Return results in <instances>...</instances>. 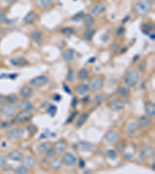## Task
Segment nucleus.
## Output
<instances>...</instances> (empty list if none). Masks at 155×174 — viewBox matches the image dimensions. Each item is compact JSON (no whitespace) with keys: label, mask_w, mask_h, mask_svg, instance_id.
<instances>
[{"label":"nucleus","mask_w":155,"mask_h":174,"mask_svg":"<svg viewBox=\"0 0 155 174\" xmlns=\"http://www.w3.org/2000/svg\"><path fill=\"white\" fill-rule=\"evenodd\" d=\"M140 76L139 71L136 69H133V70H130L129 72H127L124 78V81L128 87L132 88L137 84L140 81Z\"/></svg>","instance_id":"obj_1"},{"label":"nucleus","mask_w":155,"mask_h":174,"mask_svg":"<svg viewBox=\"0 0 155 174\" xmlns=\"http://www.w3.org/2000/svg\"><path fill=\"white\" fill-rule=\"evenodd\" d=\"M151 5L148 0H140L134 6V12L137 16H144L149 13Z\"/></svg>","instance_id":"obj_2"},{"label":"nucleus","mask_w":155,"mask_h":174,"mask_svg":"<svg viewBox=\"0 0 155 174\" xmlns=\"http://www.w3.org/2000/svg\"><path fill=\"white\" fill-rule=\"evenodd\" d=\"M102 86H103V79L100 76H95L89 81V88L93 91H99L102 88Z\"/></svg>","instance_id":"obj_3"},{"label":"nucleus","mask_w":155,"mask_h":174,"mask_svg":"<svg viewBox=\"0 0 155 174\" xmlns=\"http://www.w3.org/2000/svg\"><path fill=\"white\" fill-rule=\"evenodd\" d=\"M49 79L47 78L46 76H37L35 77L34 78L31 79L30 81V85H32L34 88H43V86H45L48 83Z\"/></svg>","instance_id":"obj_4"},{"label":"nucleus","mask_w":155,"mask_h":174,"mask_svg":"<svg viewBox=\"0 0 155 174\" xmlns=\"http://www.w3.org/2000/svg\"><path fill=\"white\" fill-rule=\"evenodd\" d=\"M32 116H33V115H32V113L30 111H24V110H23V111L19 112L16 115L14 120H15V121L17 124H23L26 122V121H28L29 120H30Z\"/></svg>","instance_id":"obj_5"},{"label":"nucleus","mask_w":155,"mask_h":174,"mask_svg":"<svg viewBox=\"0 0 155 174\" xmlns=\"http://www.w3.org/2000/svg\"><path fill=\"white\" fill-rule=\"evenodd\" d=\"M24 133H25V131L23 128L16 127V128H13L8 132L7 137L11 139H20L23 138Z\"/></svg>","instance_id":"obj_6"},{"label":"nucleus","mask_w":155,"mask_h":174,"mask_svg":"<svg viewBox=\"0 0 155 174\" xmlns=\"http://www.w3.org/2000/svg\"><path fill=\"white\" fill-rule=\"evenodd\" d=\"M1 110L4 115L11 117L15 115L17 111V109L15 105H13L12 104H4L1 108Z\"/></svg>","instance_id":"obj_7"},{"label":"nucleus","mask_w":155,"mask_h":174,"mask_svg":"<svg viewBox=\"0 0 155 174\" xmlns=\"http://www.w3.org/2000/svg\"><path fill=\"white\" fill-rule=\"evenodd\" d=\"M62 161L65 163L68 167H73L77 163V158L74 154L71 152H66L64 155Z\"/></svg>","instance_id":"obj_8"},{"label":"nucleus","mask_w":155,"mask_h":174,"mask_svg":"<svg viewBox=\"0 0 155 174\" xmlns=\"http://www.w3.org/2000/svg\"><path fill=\"white\" fill-rule=\"evenodd\" d=\"M106 10V5L105 3H99L92 9V14L95 16H99Z\"/></svg>","instance_id":"obj_9"},{"label":"nucleus","mask_w":155,"mask_h":174,"mask_svg":"<svg viewBox=\"0 0 155 174\" xmlns=\"http://www.w3.org/2000/svg\"><path fill=\"white\" fill-rule=\"evenodd\" d=\"M108 105L112 111H119V110H121L122 109H123L124 103L121 99L114 98L112 99V101H109Z\"/></svg>","instance_id":"obj_10"},{"label":"nucleus","mask_w":155,"mask_h":174,"mask_svg":"<svg viewBox=\"0 0 155 174\" xmlns=\"http://www.w3.org/2000/svg\"><path fill=\"white\" fill-rule=\"evenodd\" d=\"M120 138V135L116 130H110L106 134L105 139L109 143H115L118 141Z\"/></svg>","instance_id":"obj_11"},{"label":"nucleus","mask_w":155,"mask_h":174,"mask_svg":"<svg viewBox=\"0 0 155 174\" xmlns=\"http://www.w3.org/2000/svg\"><path fill=\"white\" fill-rule=\"evenodd\" d=\"M22 163H23V166L26 167L27 169H33L37 165V162L31 156H26L22 158Z\"/></svg>","instance_id":"obj_12"},{"label":"nucleus","mask_w":155,"mask_h":174,"mask_svg":"<svg viewBox=\"0 0 155 174\" xmlns=\"http://www.w3.org/2000/svg\"><path fill=\"white\" fill-rule=\"evenodd\" d=\"M20 94L25 98H30L34 94V91L30 87L28 86H23L20 91Z\"/></svg>","instance_id":"obj_13"},{"label":"nucleus","mask_w":155,"mask_h":174,"mask_svg":"<svg viewBox=\"0 0 155 174\" xmlns=\"http://www.w3.org/2000/svg\"><path fill=\"white\" fill-rule=\"evenodd\" d=\"M10 63L16 67H25L28 64V61L24 57H16L11 59Z\"/></svg>","instance_id":"obj_14"},{"label":"nucleus","mask_w":155,"mask_h":174,"mask_svg":"<svg viewBox=\"0 0 155 174\" xmlns=\"http://www.w3.org/2000/svg\"><path fill=\"white\" fill-rule=\"evenodd\" d=\"M66 143H65V142L62 141V140H60V141H58L56 143L54 144V147H53V149L55 150V152L59 155H61V154L64 153V151H65V149H66Z\"/></svg>","instance_id":"obj_15"},{"label":"nucleus","mask_w":155,"mask_h":174,"mask_svg":"<svg viewBox=\"0 0 155 174\" xmlns=\"http://www.w3.org/2000/svg\"><path fill=\"white\" fill-rule=\"evenodd\" d=\"M37 18V14L34 11H30L28 13L23 19V22L26 24H32L36 21Z\"/></svg>","instance_id":"obj_16"},{"label":"nucleus","mask_w":155,"mask_h":174,"mask_svg":"<svg viewBox=\"0 0 155 174\" xmlns=\"http://www.w3.org/2000/svg\"><path fill=\"white\" fill-rule=\"evenodd\" d=\"M151 120L148 116H142L138 120V126L141 129H146L148 126H150Z\"/></svg>","instance_id":"obj_17"},{"label":"nucleus","mask_w":155,"mask_h":174,"mask_svg":"<svg viewBox=\"0 0 155 174\" xmlns=\"http://www.w3.org/2000/svg\"><path fill=\"white\" fill-rule=\"evenodd\" d=\"M74 51L73 49H67L66 51H64L63 53V55H62V58L63 60L65 62H70L73 59H74Z\"/></svg>","instance_id":"obj_18"},{"label":"nucleus","mask_w":155,"mask_h":174,"mask_svg":"<svg viewBox=\"0 0 155 174\" xmlns=\"http://www.w3.org/2000/svg\"><path fill=\"white\" fill-rule=\"evenodd\" d=\"M62 164H63V161L60 158H53L49 163V167L53 170H58V169H61Z\"/></svg>","instance_id":"obj_19"},{"label":"nucleus","mask_w":155,"mask_h":174,"mask_svg":"<svg viewBox=\"0 0 155 174\" xmlns=\"http://www.w3.org/2000/svg\"><path fill=\"white\" fill-rule=\"evenodd\" d=\"M8 157L9 159L13 161H20L22 159L23 157V153L19 150H13V151L10 152L8 154Z\"/></svg>","instance_id":"obj_20"},{"label":"nucleus","mask_w":155,"mask_h":174,"mask_svg":"<svg viewBox=\"0 0 155 174\" xmlns=\"http://www.w3.org/2000/svg\"><path fill=\"white\" fill-rule=\"evenodd\" d=\"M94 23V18L92 15H90V14H85V15L84 18H83V24H84V26L86 29L92 27Z\"/></svg>","instance_id":"obj_21"},{"label":"nucleus","mask_w":155,"mask_h":174,"mask_svg":"<svg viewBox=\"0 0 155 174\" xmlns=\"http://www.w3.org/2000/svg\"><path fill=\"white\" fill-rule=\"evenodd\" d=\"M145 112L148 114V115L154 116L155 114V106L154 104L152 103L151 101H148L145 104L144 107Z\"/></svg>","instance_id":"obj_22"},{"label":"nucleus","mask_w":155,"mask_h":174,"mask_svg":"<svg viewBox=\"0 0 155 174\" xmlns=\"http://www.w3.org/2000/svg\"><path fill=\"white\" fill-rule=\"evenodd\" d=\"M79 148L82 152H92L94 150L93 145L89 142H80Z\"/></svg>","instance_id":"obj_23"},{"label":"nucleus","mask_w":155,"mask_h":174,"mask_svg":"<svg viewBox=\"0 0 155 174\" xmlns=\"http://www.w3.org/2000/svg\"><path fill=\"white\" fill-rule=\"evenodd\" d=\"M18 107L21 109V110H24V111H30L31 109H33V105L30 102L27 101H20L18 104Z\"/></svg>","instance_id":"obj_24"},{"label":"nucleus","mask_w":155,"mask_h":174,"mask_svg":"<svg viewBox=\"0 0 155 174\" xmlns=\"http://www.w3.org/2000/svg\"><path fill=\"white\" fill-rule=\"evenodd\" d=\"M51 145L49 142H42L39 145L37 149H38V152L40 153L44 154L46 153L47 151L51 148Z\"/></svg>","instance_id":"obj_25"},{"label":"nucleus","mask_w":155,"mask_h":174,"mask_svg":"<svg viewBox=\"0 0 155 174\" xmlns=\"http://www.w3.org/2000/svg\"><path fill=\"white\" fill-rule=\"evenodd\" d=\"M88 118H89V114L88 113L81 114L76 121V127L80 128V127L82 126L85 123V121H87Z\"/></svg>","instance_id":"obj_26"},{"label":"nucleus","mask_w":155,"mask_h":174,"mask_svg":"<svg viewBox=\"0 0 155 174\" xmlns=\"http://www.w3.org/2000/svg\"><path fill=\"white\" fill-rule=\"evenodd\" d=\"M88 76H89V71L86 68H82L79 71L77 78L80 81H83L88 78Z\"/></svg>","instance_id":"obj_27"},{"label":"nucleus","mask_w":155,"mask_h":174,"mask_svg":"<svg viewBox=\"0 0 155 174\" xmlns=\"http://www.w3.org/2000/svg\"><path fill=\"white\" fill-rule=\"evenodd\" d=\"M141 154L143 156L147 157H150L154 154V150L150 146H145L142 148V150H141Z\"/></svg>","instance_id":"obj_28"},{"label":"nucleus","mask_w":155,"mask_h":174,"mask_svg":"<svg viewBox=\"0 0 155 174\" xmlns=\"http://www.w3.org/2000/svg\"><path fill=\"white\" fill-rule=\"evenodd\" d=\"M89 86L85 84H81L78 87V88H77V93L80 94V95H84L85 94L88 92L89 91Z\"/></svg>","instance_id":"obj_29"},{"label":"nucleus","mask_w":155,"mask_h":174,"mask_svg":"<svg viewBox=\"0 0 155 174\" xmlns=\"http://www.w3.org/2000/svg\"><path fill=\"white\" fill-rule=\"evenodd\" d=\"M95 33V30L92 29V28H89L87 29L86 31L84 33V37L87 40H92V38L94 36Z\"/></svg>","instance_id":"obj_30"},{"label":"nucleus","mask_w":155,"mask_h":174,"mask_svg":"<svg viewBox=\"0 0 155 174\" xmlns=\"http://www.w3.org/2000/svg\"><path fill=\"white\" fill-rule=\"evenodd\" d=\"M117 94L120 97H126V96H127L130 94V89H129L128 87L122 86V87H120V88L117 90Z\"/></svg>","instance_id":"obj_31"},{"label":"nucleus","mask_w":155,"mask_h":174,"mask_svg":"<svg viewBox=\"0 0 155 174\" xmlns=\"http://www.w3.org/2000/svg\"><path fill=\"white\" fill-rule=\"evenodd\" d=\"M106 98H107L106 94L99 93V94H97L96 95L94 96L93 101H94L95 102H96V103H99V102H101V101L105 100V99H106Z\"/></svg>","instance_id":"obj_32"},{"label":"nucleus","mask_w":155,"mask_h":174,"mask_svg":"<svg viewBox=\"0 0 155 174\" xmlns=\"http://www.w3.org/2000/svg\"><path fill=\"white\" fill-rule=\"evenodd\" d=\"M85 15V12L81 11V12H79V13H76L75 15L71 17V20L74 21V22H79V21L83 20Z\"/></svg>","instance_id":"obj_33"},{"label":"nucleus","mask_w":155,"mask_h":174,"mask_svg":"<svg viewBox=\"0 0 155 174\" xmlns=\"http://www.w3.org/2000/svg\"><path fill=\"white\" fill-rule=\"evenodd\" d=\"M31 39L35 42H38L42 39V34L38 31H34L30 34Z\"/></svg>","instance_id":"obj_34"},{"label":"nucleus","mask_w":155,"mask_h":174,"mask_svg":"<svg viewBox=\"0 0 155 174\" xmlns=\"http://www.w3.org/2000/svg\"><path fill=\"white\" fill-rule=\"evenodd\" d=\"M53 0H40V4L44 9H47V8L51 7L53 5Z\"/></svg>","instance_id":"obj_35"},{"label":"nucleus","mask_w":155,"mask_h":174,"mask_svg":"<svg viewBox=\"0 0 155 174\" xmlns=\"http://www.w3.org/2000/svg\"><path fill=\"white\" fill-rule=\"evenodd\" d=\"M15 173L17 174H26L29 173V169L24 166H20L16 168Z\"/></svg>","instance_id":"obj_36"},{"label":"nucleus","mask_w":155,"mask_h":174,"mask_svg":"<svg viewBox=\"0 0 155 174\" xmlns=\"http://www.w3.org/2000/svg\"><path fill=\"white\" fill-rule=\"evenodd\" d=\"M61 33L65 36H70L71 34H73L74 30L71 27H64L61 30Z\"/></svg>","instance_id":"obj_37"},{"label":"nucleus","mask_w":155,"mask_h":174,"mask_svg":"<svg viewBox=\"0 0 155 174\" xmlns=\"http://www.w3.org/2000/svg\"><path fill=\"white\" fill-rule=\"evenodd\" d=\"M26 129H27V131L31 136L35 135L37 133V128L34 125H29L28 126L26 127Z\"/></svg>","instance_id":"obj_38"},{"label":"nucleus","mask_w":155,"mask_h":174,"mask_svg":"<svg viewBox=\"0 0 155 174\" xmlns=\"http://www.w3.org/2000/svg\"><path fill=\"white\" fill-rule=\"evenodd\" d=\"M57 111H58V109H57L56 106L53 105H51L49 106L48 109H47V113L50 114L53 117L57 113Z\"/></svg>","instance_id":"obj_39"},{"label":"nucleus","mask_w":155,"mask_h":174,"mask_svg":"<svg viewBox=\"0 0 155 174\" xmlns=\"http://www.w3.org/2000/svg\"><path fill=\"white\" fill-rule=\"evenodd\" d=\"M137 130V125L135 122H132L128 125V131L130 132V133H135Z\"/></svg>","instance_id":"obj_40"},{"label":"nucleus","mask_w":155,"mask_h":174,"mask_svg":"<svg viewBox=\"0 0 155 174\" xmlns=\"http://www.w3.org/2000/svg\"><path fill=\"white\" fill-rule=\"evenodd\" d=\"M106 156L107 157H109V159H115L117 158L116 152L115 151V150H112V149L106 152Z\"/></svg>","instance_id":"obj_41"},{"label":"nucleus","mask_w":155,"mask_h":174,"mask_svg":"<svg viewBox=\"0 0 155 174\" xmlns=\"http://www.w3.org/2000/svg\"><path fill=\"white\" fill-rule=\"evenodd\" d=\"M116 149L120 152H123L125 151L126 149V145L123 142H120L116 144Z\"/></svg>","instance_id":"obj_42"},{"label":"nucleus","mask_w":155,"mask_h":174,"mask_svg":"<svg viewBox=\"0 0 155 174\" xmlns=\"http://www.w3.org/2000/svg\"><path fill=\"white\" fill-rule=\"evenodd\" d=\"M55 150H54V149H53V148H50V149L47 151V152L45 154H46V156L47 157V158H53V156H54V155H55Z\"/></svg>","instance_id":"obj_43"},{"label":"nucleus","mask_w":155,"mask_h":174,"mask_svg":"<svg viewBox=\"0 0 155 174\" xmlns=\"http://www.w3.org/2000/svg\"><path fill=\"white\" fill-rule=\"evenodd\" d=\"M143 26V28L146 30V31L151 30L154 29V24H153L152 23H150V22H147V23H145Z\"/></svg>","instance_id":"obj_44"},{"label":"nucleus","mask_w":155,"mask_h":174,"mask_svg":"<svg viewBox=\"0 0 155 174\" xmlns=\"http://www.w3.org/2000/svg\"><path fill=\"white\" fill-rule=\"evenodd\" d=\"M120 50V47L118 43H114L111 47V51L112 53H116Z\"/></svg>","instance_id":"obj_45"},{"label":"nucleus","mask_w":155,"mask_h":174,"mask_svg":"<svg viewBox=\"0 0 155 174\" xmlns=\"http://www.w3.org/2000/svg\"><path fill=\"white\" fill-rule=\"evenodd\" d=\"M138 67L141 71H145L146 68H147V63L145 61H141L138 64Z\"/></svg>","instance_id":"obj_46"},{"label":"nucleus","mask_w":155,"mask_h":174,"mask_svg":"<svg viewBox=\"0 0 155 174\" xmlns=\"http://www.w3.org/2000/svg\"><path fill=\"white\" fill-rule=\"evenodd\" d=\"M7 100L10 103H15V102H16L18 101V98L17 96H16L15 94H11V95L8 96Z\"/></svg>","instance_id":"obj_47"},{"label":"nucleus","mask_w":155,"mask_h":174,"mask_svg":"<svg viewBox=\"0 0 155 174\" xmlns=\"http://www.w3.org/2000/svg\"><path fill=\"white\" fill-rule=\"evenodd\" d=\"M73 78H74V71L72 70H69L68 73V75H67V81H72L73 80Z\"/></svg>","instance_id":"obj_48"},{"label":"nucleus","mask_w":155,"mask_h":174,"mask_svg":"<svg viewBox=\"0 0 155 174\" xmlns=\"http://www.w3.org/2000/svg\"><path fill=\"white\" fill-rule=\"evenodd\" d=\"M7 21V17L5 13H0V23H5Z\"/></svg>","instance_id":"obj_49"},{"label":"nucleus","mask_w":155,"mask_h":174,"mask_svg":"<svg viewBox=\"0 0 155 174\" xmlns=\"http://www.w3.org/2000/svg\"><path fill=\"white\" fill-rule=\"evenodd\" d=\"M125 32V28L123 27V26H120L116 31V34L117 36H122Z\"/></svg>","instance_id":"obj_50"},{"label":"nucleus","mask_w":155,"mask_h":174,"mask_svg":"<svg viewBox=\"0 0 155 174\" xmlns=\"http://www.w3.org/2000/svg\"><path fill=\"white\" fill-rule=\"evenodd\" d=\"M5 158L2 155H0V167H3L5 164Z\"/></svg>","instance_id":"obj_51"},{"label":"nucleus","mask_w":155,"mask_h":174,"mask_svg":"<svg viewBox=\"0 0 155 174\" xmlns=\"http://www.w3.org/2000/svg\"><path fill=\"white\" fill-rule=\"evenodd\" d=\"M79 165L80 168H84L85 167V161L83 159H80L79 161Z\"/></svg>","instance_id":"obj_52"},{"label":"nucleus","mask_w":155,"mask_h":174,"mask_svg":"<svg viewBox=\"0 0 155 174\" xmlns=\"http://www.w3.org/2000/svg\"><path fill=\"white\" fill-rule=\"evenodd\" d=\"M77 102H78V101H77V98L74 97V98H73V100H72V101H71V105H72V107H74H74L76 106Z\"/></svg>","instance_id":"obj_53"},{"label":"nucleus","mask_w":155,"mask_h":174,"mask_svg":"<svg viewBox=\"0 0 155 174\" xmlns=\"http://www.w3.org/2000/svg\"><path fill=\"white\" fill-rule=\"evenodd\" d=\"M53 98H54V100L55 101H61V95H59V94H55V95L53 96Z\"/></svg>","instance_id":"obj_54"},{"label":"nucleus","mask_w":155,"mask_h":174,"mask_svg":"<svg viewBox=\"0 0 155 174\" xmlns=\"http://www.w3.org/2000/svg\"><path fill=\"white\" fill-rule=\"evenodd\" d=\"M131 158H132V155H131V154L128 153L125 155V159H127V160H129V159H130Z\"/></svg>","instance_id":"obj_55"},{"label":"nucleus","mask_w":155,"mask_h":174,"mask_svg":"<svg viewBox=\"0 0 155 174\" xmlns=\"http://www.w3.org/2000/svg\"><path fill=\"white\" fill-rule=\"evenodd\" d=\"M76 115V113H74V114H72V115H71L70 116V118H69V119H68V122L69 121H72V120H73V119H74V116Z\"/></svg>","instance_id":"obj_56"},{"label":"nucleus","mask_w":155,"mask_h":174,"mask_svg":"<svg viewBox=\"0 0 155 174\" xmlns=\"http://www.w3.org/2000/svg\"><path fill=\"white\" fill-rule=\"evenodd\" d=\"M64 91H66L67 92H68V93L71 94V91H70L69 88H68V86L64 85Z\"/></svg>","instance_id":"obj_57"},{"label":"nucleus","mask_w":155,"mask_h":174,"mask_svg":"<svg viewBox=\"0 0 155 174\" xmlns=\"http://www.w3.org/2000/svg\"><path fill=\"white\" fill-rule=\"evenodd\" d=\"M89 97H86V98H83V102H87V101H89Z\"/></svg>","instance_id":"obj_58"}]
</instances>
